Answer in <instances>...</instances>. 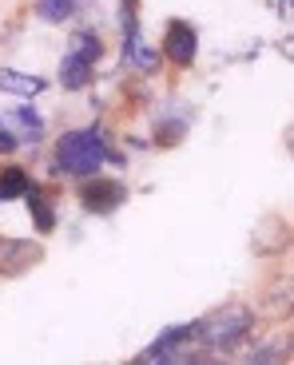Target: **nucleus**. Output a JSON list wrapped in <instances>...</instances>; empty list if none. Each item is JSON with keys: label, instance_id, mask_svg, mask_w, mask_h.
<instances>
[{"label": "nucleus", "instance_id": "12", "mask_svg": "<svg viewBox=\"0 0 294 365\" xmlns=\"http://www.w3.org/2000/svg\"><path fill=\"white\" fill-rule=\"evenodd\" d=\"M24 199H28V207H32V215H36V230H40V235H44V230H52L56 215H52V207H48V202L36 195V187H28Z\"/></svg>", "mask_w": 294, "mask_h": 365}, {"label": "nucleus", "instance_id": "3", "mask_svg": "<svg viewBox=\"0 0 294 365\" xmlns=\"http://www.w3.org/2000/svg\"><path fill=\"white\" fill-rule=\"evenodd\" d=\"M187 341H191V326H171L139 354V361H183Z\"/></svg>", "mask_w": 294, "mask_h": 365}, {"label": "nucleus", "instance_id": "6", "mask_svg": "<svg viewBox=\"0 0 294 365\" xmlns=\"http://www.w3.org/2000/svg\"><path fill=\"white\" fill-rule=\"evenodd\" d=\"M28 262H40L36 242H12V238H0V274H20Z\"/></svg>", "mask_w": 294, "mask_h": 365}, {"label": "nucleus", "instance_id": "13", "mask_svg": "<svg viewBox=\"0 0 294 365\" xmlns=\"http://www.w3.org/2000/svg\"><path fill=\"white\" fill-rule=\"evenodd\" d=\"M72 52L96 64V56H100V36H92V32H80V36L72 40Z\"/></svg>", "mask_w": 294, "mask_h": 365}, {"label": "nucleus", "instance_id": "14", "mask_svg": "<svg viewBox=\"0 0 294 365\" xmlns=\"http://www.w3.org/2000/svg\"><path fill=\"white\" fill-rule=\"evenodd\" d=\"M16 147H20V139L12 135L9 128H0V155H12V151H16Z\"/></svg>", "mask_w": 294, "mask_h": 365}, {"label": "nucleus", "instance_id": "2", "mask_svg": "<svg viewBox=\"0 0 294 365\" xmlns=\"http://www.w3.org/2000/svg\"><path fill=\"white\" fill-rule=\"evenodd\" d=\"M255 326V314L247 306H223L219 314L203 318L199 326H191V338L203 349H235Z\"/></svg>", "mask_w": 294, "mask_h": 365}, {"label": "nucleus", "instance_id": "11", "mask_svg": "<svg viewBox=\"0 0 294 365\" xmlns=\"http://www.w3.org/2000/svg\"><path fill=\"white\" fill-rule=\"evenodd\" d=\"M36 12L44 20H52V24H60V20L76 16V0H36Z\"/></svg>", "mask_w": 294, "mask_h": 365}, {"label": "nucleus", "instance_id": "4", "mask_svg": "<svg viewBox=\"0 0 294 365\" xmlns=\"http://www.w3.org/2000/svg\"><path fill=\"white\" fill-rule=\"evenodd\" d=\"M83 207L96 210V215H108V210H116L123 199H128V191H123V182L116 179H92L88 187H83Z\"/></svg>", "mask_w": 294, "mask_h": 365}, {"label": "nucleus", "instance_id": "9", "mask_svg": "<svg viewBox=\"0 0 294 365\" xmlns=\"http://www.w3.org/2000/svg\"><path fill=\"white\" fill-rule=\"evenodd\" d=\"M88 80H92V60H83V56L68 52V56H64V64H60V83L76 91V88H83Z\"/></svg>", "mask_w": 294, "mask_h": 365}, {"label": "nucleus", "instance_id": "8", "mask_svg": "<svg viewBox=\"0 0 294 365\" xmlns=\"http://www.w3.org/2000/svg\"><path fill=\"white\" fill-rule=\"evenodd\" d=\"M0 91H9V96H36L44 91V80L40 76H24V72H12V68H0Z\"/></svg>", "mask_w": 294, "mask_h": 365}, {"label": "nucleus", "instance_id": "1", "mask_svg": "<svg viewBox=\"0 0 294 365\" xmlns=\"http://www.w3.org/2000/svg\"><path fill=\"white\" fill-rule=\"evenodd\" d=\"M108 159H116V163H120V155H116V151H108V143H103V135L96 128L68 131V135L56 143V171L76 175V179L96 175L103 163H108Z\"/></svg>", "mask_w": 294, "mask_h": 365}, {"label": "nucleus", "instance_id": "5", "mask_svg": "<svg viewBox=\"0 0 294 365\" xmlns=\"http://www.w3.org/2000/svg\"><path fill=\"white\" fill-rule=\"evenodd\" d=\"M167 56H171L175 64H191L195 52H199V36H195V28L183 24V20H175L171 28H167Z\"/></svg>", "mask_w": 294, "mask_h": 365}, {"label": "nucleus", "instance_id": "7", "mask_svg": "<svg viewBox=\"0 0 294 365\" xmlns=\"http://www.w3.org/2000/svg\"><path fill=\"white\" fill-rule=\"evenodd\" d=\"M0 128H12V135H16V139L36 143V139L44 135V119H40L32 108H16L12 115H0Z\"/></svg>", "mask_w": 294, "mask_h": 365}, {"label": "nucleus", "instance_id": "10", "mask_svg": "<svg viewBox=\"0 0 294 365\" xmlns=\"http://www.w3.org/2000/svg\"><path fill=\"white\" fill-rule=\"evenodd\" d=\"M28 187H32V182H28V171H20V167H9V171L0 175V202L20 199Z\"/></svg>", "mask_w": 294, "mask_h": 365}]
</instances>
